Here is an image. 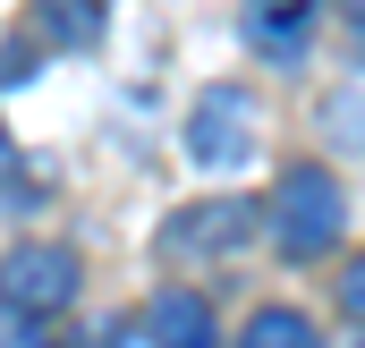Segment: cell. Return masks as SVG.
Wrapping results in <instances>:
<instances>
[{
  "label": "cell",
  "mask_w": 365,
  "mask_h": 348,
  "mask_svg": "<svg viewBox=\"0 0 365 348\" xmlns=\"http://www.w3.org/2000/svg\"><path fill=\"white\" fill-rule=\"evenodd\" d=\"M340 230H349L340 178L323 170V162H289V170L272 178V238L289 247V255H331Z\"/></svg>",
  "instance_id": "cell-1"
},
{
  "label": "cell",
  "mask_w": 365,
  "mask_h": 348,
  "mask_svg": "<svg viewBox=\"0 0 365 348\" xmlns=\"http://www.w3.org/2000/svg\"><path fill=\"white\" fill-rule=\"evenodd\" d=\"M255 93L247 86H204V102L187 111V153L204 162V170H238V162H255Z\"/></svg>",
  "instance_id": "cell-2"
},
{
  "label": "cell",
  "mask_w": 365,
  "mask_h": 348,
  "mask_svg": "<svg viewBox=\"0 0 365 348\" xmlns=\"http://www.w3.org/2000/svg\"><path fill=\"white\" fill-rule=\"evenodd\" d=\"M77 255L68 247H43V238H26V247H9L0 255V297H17V306H34V314H60L68 297H77Z\"/></svg>",
  "instance_id": "cell-3"
},
{
  "label": "cell",
  "mask_w": 365,
  "mask_h": 348,
  "mask_svg": "<svg viewBox=\"0 0 365 348\" xmlns=\"http://www.w3.org/2000/svg\"><path fill=\"white\" fill-rule=\"evenodd\" d=\"M255 204H238V195H212V204H187V213H170V230H162V255H179V263H195V255H230V247H247L255 238Z\"/></svg>",
  "instance_id": "cell-4"
},
{
  "label": "cell",
  "mask_w": 365,
  "mask_h": 348,
  "mask_svg": "<svg viewBox=\"0 0 365 348\" xmlns=\"http://www.w3.org/2000/svg\"><path fill=\"white\" fill-rule=\"evenodd\" d=\"M145 340H153V348H212V306H204L195 289L145 297Z\"/></svg>",
  "instance_id": "cell-5"
},
{
  "label": "cell",
  "mask_w": 365,
  "mask_h": 348,
  "mask_svg": "<svg viewBox=\"0 0 365 348\" xmlns=\"http://www.w3.org/2000/svg\"><path fill=\"white\" fill-rule=\"evenodd\" d=\"M247 43H255L264 60H306V43H314V9H306V0H280V9H255Z\"/></svg>",
  "instance_id": "cell-6"
},
{
  "label": "cell",
  "mask_w": 365,
  "mask_h": 348,
  "mask_svg": "<svg viewBox=\"0 0 365 348\" xmlns=\"http://www.w3.org/2000/svg\"><path fill=\"white\" fill-rule=\"evenodd\" d=\"M34 34L60 51H93L102 43V0H34Z\"/></svg>",
  "instance_id": "cell-7"
},
{
  "label": "cell",
  "mask_w": 365,
  "mask_h": 348,
  "mask_svg": "<svg viewBox=\"0 0 365 348\" xmlns=\"http://www.w3.org/2000/svg\"><path fill=\"white\" fill-rule=\"evenodd\" d=\"M238 348H323V340H314V323H306L297 306H264V314L238 332Z\"/></svg>",
  "instance_id": "cell-8"
},
{
  "label": "cell",
  "mask_w": 365,
  "mask_h": 348,
  "mask_svg": "<svg viewBox=\"0 0 365 348\" xmlns=\"http://www.w3.org/2000/svg\"><path fill=\"white\" fill-rule=\"evenodd\" d=\"M0 348H43V314L17 306V297H0Z\"/></svg>",
  "instance_id": "cell-9"
},
{
  "label": "cell",
  "mask_w": 365,
  "mask_h": 348,
  "mask_svg": "<svg viewBox=\"0 0 365 348\" xmlns=\"http://www.w3.org/2000/svg\"><path fill=\"white\" fill-rule=\"evenodd\" d=\"M331 128H340V136H357V145H365V93H340V102H331Z\"/></svg>",
  "instance_id": "cell-10"
},
{
  "label": "cell",
  "mask_w": 365,
  "mask_h": 348,
  "mask_svg": "<svg viewBox=\"0 0 365 348\" xmlns=\"http://www.w3.org/2000/svg\"><path fill=\"white\" fill-rule=\"evenodd\" d=\"M340 314H357V323H365V255L340 272Z\"/></svg>",
  "instance_id": "cell-11"
},
{
  "label": "cell",
  "mask_w": 365,
  "mask_h": 348,
  "mask_svg": "<svg viewBox=\"0 0 365 348\" xmlns=\"http://www.w3.org/2000/svg\"><path fill=\"white\" fill-rule=\"evenodd\" d=\"M9 162H17V153H9V128H0V170H9Z\"/></svg>",
  "instance_id": "cell-12"
},
{
  "label": "cell",
  "mask_w": 365,
  "mask_h": 348,
  "mask_svg": "<svg viewBox=\"0 0 365 348\" xmlns=\"http://www.w3.org/2000/svg\"><path fill=\"white\" fill-rule=\"evenodd\" d=\"M340 9H365V0H340Z\"/></svg>",
  "instance_id": "cell-13"
}]
</instances>
